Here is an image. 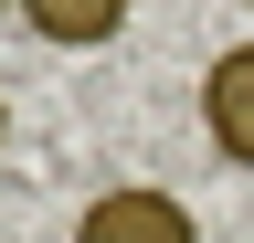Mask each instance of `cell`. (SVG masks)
<instances>
[{
	"instance_id": "obj_1",
	"label": "cell",
	"mask_w": 254,
	"mask_h": 243,
	"mask_svg": "<svg viewBox=\"0 0 254 243\" xmlns=\"http://www.w3.org/2000/svg\"><path fill=\"white\" fill-rule=\"evenodd\" d=\"M74 243H201V222L170 201V191H95L85 201V222H74Z\"/></svg>"
},
{
	"instance_id": "obj_2",
	"label": "cell",
	"mask_w": 254,
	"mask_h": 243,
	"mask_svg": "<svg viewBox=\"0 0 254 243\" xmlns=\"http://www.w3.org/2000/svg\"><path fill=\"white\" fill-rule=\"evenodd\" d=\"M201 127H212V148H222L233 169H254V43L212 53V74H201Z\"/></svg>"
},
{
	"instance_id": "obj_3",
	"label": "cell",
	"mask_w": 254,
	"mask_h": 243,
	"mask_svg": "<svg viewBox=\"0 0 254 243\" xmlns=\"http://www.w3.org/2000/svg\"><path fill=\"white\" fill-rule=\"evenodd\" d=\"M21 21L43 43H64V53H95V43L127 32V0H21Z\"/></svg>"
},
{
	"instance_id": "obj_4",
	"label": "cell",
	"mask_w": 254,
	"mask_h": 243,
	"mask_svg": "<svg viewBox=\"0 0 254 243\" xmlns=\"http://www.w3.org/2000/svg\"><path fill=\"white\" fill-rule=\"evenodd\" d=\"M0 148H11V106H0Z\"/></svg>"
}]
</instances>
